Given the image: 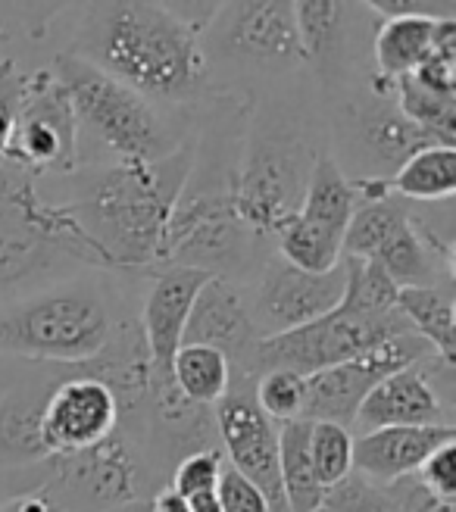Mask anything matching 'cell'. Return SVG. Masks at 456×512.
Returning <instances> with one entry per match:
<instances>
[{
    "label": "cell",
    "instance_id": "d590c367",
    "mask_svg": "<svg viewBox=\"0 0 456 512\" xmlns=\"http://www.w3.org/2000/svg\"><path fill=\"white\" fill-rule=\"evenodd\" d=\"M216 497H219V509L222 512H269L266 497L253 488V484L238 475L232 466H225L216 484Z\"/></svg>",
    "mask_w": 456,
    "mask_h": 512
},
{
    "label": "cell",
    "instance_id": "f35d334b",
    "mask_svg": "<svg viewBox=\"0 0 456 512\" xmlns=\"http://www.w3.org/2000/svg\"><path fill=\"white\" fill-rule=\"evenodd\" d=\"M397 500L403 512H456V503H447L441 497H435L432 491H425L419 481H400L394 484Z\"/></svg>",
    "mask_w": 456,
    "mask_h": 512
},
{
    "label": "cell",
    "instance_id": "f546056e",
    "mask_svg": "<svg viewBox=\"0 0 456 512\" xmlns=\"http://www.w3.org/2000/svg\"><path fill=\"white\" fill-rule=\"evenodd\" d=\"M344 297L341 310H350L357 316H385L397 310L400 288L388 278V272L372 260H353L344 256Z\"/></svg>",
    "mask_w": 456,
    "mask_h": 512
},
{
    "label": "cell",
    "instance_id": "7c38bea8",
    "mask_svg": "<svg viewBox=\"0 0 456 512\" xmlns=\"http://www.w3.org/2000/svg\"><path fill=\"white\" fill-rule=\"evenodd\" d=\"M435 350L419 335H397L363 356L332 369H322L307 378V406H303V422H332L350 428L357 419V409L366 394L388 375L410 369L416 363L432 360Z\"/></svg>",
    "mask_w": 456,
    "mask_h": 512
},
{
    "label": "cell",
    "instance_id": "52a82bcc",
    "mask_svg": "<svg viewBox=\"0 0 456 512\" xmlns=\"http://www.w3.org/2000/svg\"><path fill=\"white\" fill-rule=\"evenodd\" d=\"M335 132L341 153L357 172V182H391L394 172L416 150L435 144L422 128H416L400 113L394 85L382 82L378 75H372L363 88L350 91L341 100Z\"/></svg>",
    "mask_w": 456,
    "mask_h": 512
},
{
    "label": "cell",
    "instance_id": "1f68e13d",
    "mask_svg": "<svg viewBox=\"0 0 456 512\" xmlns=\"http://www.w3.org/2000/svg\"><path fill=\"white\" fill-rule=\"evenodd\" d=\"M310 463L328 491L353 472V434L332 422H310Z\"/></svg>",
    "mask_w": 456,
    "mask_h": 512
},
{
    "label": "cell",
    "instance_id": "b9f144b4",
    "mask_svg": "<svg viewBox=\"0 0 456 512\" xmlns=\"http://www.w3.org/2000/svg\"><path fill=\"white\" fill-rule=\"evenodd\" d=\"M185 506H188V512H222V509H219V497H216V491L194 494V497H188V500H185Z\"/></svg>",
    "mask_w": 456,
    "mask_h": 512
},
{
    "label": "cell",
    "instance_id": "8d00e7d4",
    "mask_svg": "<svg viewBox=\"0 0 456 512\" xmlns=\"http://www.w3.org/2000/svg\"><path fill=\"white\" fill-rule=\"evenodd\" d=\"M363 7L382 19H407V16L453 19V4H428V0H372V4Z\"/></svg>",
    "mask_w": 456,
    "mask_h": 512
},
{
    "label": "cell",
    "instance_id": "74e56055",
    "mask_svg": "<svg viewBox=\"0 0 456 512\" xmlns=\"http://www.w3.org/2000/svg\"><path fill=\"white\" fill-rule=\"evenodd\" d=\"M0 512H72L63 497L47 488V484H32V488H22L16 494H10L4 503H0Z\"/></svg>",
    "mask_w": 456,
    "mask_h": 512
},
{
    "label": "cell",
    "instance_id": "4fadbf2b",
    "mask_svg": "<svg viewBox=\"0 0 456 512\" xmlns=\"http://www.w3.org/2000/svg\"><path fill=\"white\" fill-rule=\"evenodd\" d=\"M253 381L257 378L232 375L228 394L213 406L216 438L232 469L266 497L269 512H288L278 475V428L253 400Z\"/></svg>",
    "mask_w": 456,
    "mask_h": 512
},
{
    "label": "cell",
    "instance_id": "cb8c5ba5",
    "mask_svg": "<svg viewBox=\"0 0 456 512\" xmlns=\"http://www.w3.org/2000/svg\"><path fill=\"white\" fill-rule=\"evenodd\" d=\"M391 194L413 203H444L456 191V147L428 144L391 178Z\"/></svg>",
    "mask_w": 456,
    "mask_h": 512
},
{
    "label": "cell",
    "instance_id": "5bb4252c",
    "mask_svg": "<svg viewBox=\"0 0 456 512\" xmlns=\"http://www.w3.org/2000/svg\"><path fill=\"white\" fill-rule=\"evenodd\" d=\"M122 422L116 394L104 381L88 375L82 366L69 372L50 388L41 413V447L47 456H75L104 444Z\"/></svg>",
    "mask_w": 456,
    "mask_h": 512
},
{
    "label": "cell",
    "instance_id": "d4e9b609",
    "mask_svg": "<svg viewBox=\"0 0 456 512\" xmlns=\"http://www.w3.org/2000/svg\"><path fill=\"white\" fill-rule=\"evenodd\" d=\"M172 384L191 406L210 409L228 394L232 366L219 350L182 344V350L172 360Z\"/></svg>",
    "mask_w": 456,
    "mask_h": 512
},
{
    "label": "cell",
    "instance_id": "8992f818",
    "mask_svg": "<svg viewBox=\"0 0 456 512\" xmlns=\"http://www.w3.org/2000/svg\"><path fill=\"white\" fill-rule=\"evenodd\" d=\"M50 72L72 104L79 141L82 135L94 138L113 153V163H157L185 144L179 128L169 125L147 97L119 85L91 63L63 54Z\"/></svg>",
    "mask_w": 456,
    "mask_h": 512
},
{
    "label": "cell",
    "instance_id": "ffe728a7",
    "mask_svg": "<svg viewBox=\"0 0 456 512\" xmlns=\"http://www.w3.org/2000/svg\"><path fill=\"white\" fill-rule=\"evenodd\" d=\"M69 372V366L35 363L32 375L19 381L16 388L0 403V472L22 469L47 459L41 447V413L50 388Z\"/></svg>",
    "mask_w": 456,
    "mask_h": 512
},
{
    "label": "cell",
    "instance_id": "ab89813d",
    "mask_svg": "<svg viewBox=\"0 0 456 512\" xmlns=\"http://www.w3.org/2000/svg\"><path fill=\"white\" fill-rule=\"evenodd\" d=\"M32 369H35V363H19V360H4V356H0V403L7 400V394L19 381L32 375Z\"/></svg>",
    "mask_w": 456,
    "mask_h": 512
},
{
    "label": "cell",
    "instance_id": "f1b7e54d",
    "mask_svg": "<svg viewBox=\"0 0 456 512\" xmlns=\"http://www.w3.org/2000/svg\"><path fill=\"white\" fill-rule=\"evenodd\" d=\"M407 219H410V213L400 207L394 194L385 200H375V203H360L347 222L341 253L353 256V260H372L378 247H382Z\"/></svg>",
    "mask_w": 456,
    "mask_h": 512
},
{
    "label": "cell",
    "instance_id": "60d3db41",
    "mask_svg": "<svg viewBox=\"0 0 456 512\" xmlns=\"http://www.w3.org/2000/svg\"><path fill=\"white\" fill-rule=\"evenodd\" d=\"M13 122H16V116H13V113L0 110V166H4V163H7V157H10V144H13Z\"/></svg>",
    "mask_w": 456,
    "mask_h": 512
},
{
    "label": "cell",
    "instance_id": "603a6c76",
    "mask_svg": "<svg viewBox=\"0 0 456 512\" xmlns=\"http://www.w3.org/2000/svg\"><path fill=\"white\" fill-rule=\"evenodd\" d=\"M278 475L288 512H319L325 488L310 463V422H288L278 431Z\"/></svg>",
    "mask_w": 456,
    "mask_h": 512
},
{
    "label": "cell",
    "instance_id": "7a4b0ae2",
    "mask_svg": "<svg viewBox=\"0 0 456 512\" xmlns=\"http://www.w3.org/2000/svg\"><path fill=\"white\" fill-rule=\"evenodd\" d=\"M200 47V35L172 4H91L72 57L154 104L200 94L207 72Z\"/></svg>",
    "mask_w": 456,
    "mask_h": 512
},
{
    "label": "cell",
    "instance_id": "ac0fdd59",
    "mask_svg": "<svg viewBox=\"0 0 456 512\" xmlns=\"http://www.w3.org/2000/svg\"><path fill=\"white\" fill-rule=\"evenodd\" d=\"M207 272L169 266L150 285L141 306V338L150 356V388L172 384V360L182 350V335L197 291L207 285Z\"/></svg>",
    "mask_w": 456,
    "mask_h": 512
},
{
    "label": "cell",
    "instance_id": "d6986e66",
    "mask_svg": "<svg viewBox=\"0 0 456 512\" xmlns=\"http://www.w3.org/2000/svg\"><path fill=\"white\" fill-rule=\"evenodd\" d=\"M456 441V425L428 428H378L353 438V469L378 488L413 478L438 447Z\"/></svg>",
    "mask_w": 456,
    "mask_h": 512
},
{
    "label": "cell",
    "instance_id": "44dd1931",
    "mask_svg": "<svg viewBox=\"0 0 456 512\" xmlns=\"http://www.w3.org/2000/svg\"><path fill=\"white\" fill-rule=\"evenodd\" d=\"M450 22L456 19H422V16L385 19L372 38L375 75L388 85L410 79V75L432 57V50L438 47Z\"/></svg>",
    "mask_w": 456,
    "mask_h": 512
},
{
    "label": "cell",
    "instance_id": "6da1fadb",
    "mask_svg": "<svg viewBox=\"0 0 456 512\" xmlns=\"http://www.w3.org/2000/svg\"><path fill=\"white\" fill-rule=\"evenodd\" d=\"M194 163L185 141L157 163L91 166L60 207L82 228L107 269L163 266L166 232Z\"/></svg>",
    "mask_w": 456,
    "mask_h": 512
},
{
    "label": "cell",
    "instance_id": "4316f807",
    "mask_svg": "<svg viewBox=\"0 0 456 512\" xmlns=\"http://www.w3.org/2000/svg\"><path fill=\"white\" fill-rule=\"evenodd\" d=\"M278 241V260H285L288 266L300 269V272H313V275H322V272H332L341 266V244H344V235L338 232H328L322 225H313L307 219L294 216L282 232L275 235Z\"/></svg>",
    "mask_w": 456,
    "mask_h": 512
},
{
    "label": "cell",
    "instance_id": "30bf717a",
    "mask_svg": "<svg viewBox=\"0 0 456 512\" xmlns=\"http://www.w3.org/2000/svg\"><path fill=\"white\" fill-rule=\"evenodd\" d=\"M204 35V57L210 54L263 72H291L307 63L294 4H219Z\"/></svg>",
    "mask_w": 456,
    "mask_h": 512
},
{
    "label": "cell",
    "instance_id": "8fae6325",
    "mask_svg": "<svg viewBox=\"0 0 456 512\" xmlns=\"http://www.w3.org/2000/svg\"><path fill=\"white\" fill-rule=\"evenodd\" d=\"M4 166L22 175H66L79 166V122H75L63 85L50 69L32 72L29 94L13 122V144Z\"/></svg>",
    "mask_w": 456,
    "mask_h": 512
},
{
    "label": "cell",
    "instance_id": "3957f363",
    "mask_svg": "<svg viewBox=\"0 0 456 512\" xmlns=\"http://www.w3.org/2000/svg\"><path fill=\"white\" fill-rule=\"evenodd\" d=\"M132 322L100 281L63 278L0 303V356L19 363L82 366L97 360Z\"/></svg>",
    "mask_w": 456,
    "mask_h": 512
},
{
    "label": "cell",
    "instance_id": "d6a6232c",
    "mask_svg": "<svg viewBox=\"0 0 456 512\" xmlns=\"http://www.w3.org/2000/svg\"><path fill=\"white\" fill-rule=\"evenodd\" d=\"M319 512H403L394 488H378L363 475L350 472L335 488L325 491Z\"/></svg>",
    "mask_w": 456,
    "mask_h": 512
},
{
    "label": "cell",
    "instance_id": "5b68a950",
    "mask_svg": "<svg viewBox=\"0 0 456 512\" xmlns=\"http://www.w3.org/2000/svg\"><path fill=\"white\" fill-rule=\"evenodd\" d=\"M319 150L288 110L260 113L250 125L235 175V210L257 238H275L300 213Z\"/></svg>",
    "mask_w": 456,
    "mask_h": 512
},
{
    "label": "cell",
    "instance_id": "9a60e30c",
    "mask_svg": "<svg viewBox=\"0 0 456 512\" xmlns=\"http://www.w3.org/2000/svg\"><path fill=\"white\" fill-rule=\"evenodd\" d=\"M453 366L438 356L378 381L357 409L360 434L378 428H428L453 425Z\"/></svg>",
    "mask_w": 456,
    "mask_h": 512
},
{
    "label": "cell",
    "instance_id": "e575fe53",
    "mask_svg": "<svg viewBox=\"0 0 456 512\" xmlns=\"http://www.w3.org/2000/svg\"><path fill=\"white\" fill-rule=\"evenodd\" d=\"M416 475L425 491H432L435 497L447 503H456V441L438 447L425 459V466Z\"/></svg>",
    "mask_w": 456,
    "mask_h": 512
},
{
    "label": "cell",
    "instance_id": "ba28073f",
    "mask_svg": "<svg viewBox=\"0 0 456 512\" xmlns=\"http://www.w3.org/2000/svg\"><path fill=\"white\" fill-rule=\"evenodd\" d=\"M213 178L216 172H207L204 185H197L188 172V182L169 219L163 266L222 275L247 256V238L253 232L235 210V182L219 185Z\"/></svg>",
    "mask_w": 456,
    "mask_h": 512
},
{
    "label": "cell",
    "instance_id": "277c9868",
    "mask_svg": "<svg viewBox=\"0 0 456 512\" xmlns=\"http://www.w3.org/2000/svg\"><path fill=\"white\" fill-rule=\"evenodd\" d=\"M72 269H107L72 216L29 175L0 166V297L16 300Z\"/></svg>",
    "mask_w": 456,
    "mask_h": 512
},
{
    "label": "cell",
    "instance_id": "4dcf8cb0",
    "mask_svg": "<svg viewBox=\"0 0 456 512\" xmlns=\"http://www.w3.org/2000/svg\"><path fill=\"white\" fill-rule=\"evenodd\" d=\"M253 400L272 425L297 422L303 419V406H307V378L285 369L260 372L253 381Z\"/></svg>",
    "mask_w": 456,
    "mask_h": 512
},
{
    "label": "cell",
    "instance_id": "7402d4cb",
    "mask_svg": "<svg viewBox=\"0 0 456 512\" xmlns=\"http://www.w3.org/2000/svg\"><path fill=\"white\" fill-rule=\"evenodd\" d=\"M453 281L428 288H403L397 294V313L407 319L413 335H419L435 356L447 366H456V319H453Z\"/></svg>",
    "mask_w": 456,
    "mask_h": 512
},
{
    "label": "cell",
    "instance_id": "9c48e42d",
    "mask_svg": "<svg viewBox=\"0 0 456 512\" xmlns=\"http://www.w3.org/2000/svg\"><path fill=\"white\" fill-rule=\"evenodd\" d=\"M410 325L397 310L385 316H357L350 310L328 313L310 325L263 338L257 350V375L269 369H285L300 378H310L322 369H332L363 356L388 338L410 335Z\"/></svg>",
    "mask_w": 456,
    "mask_h": 512
},
{
    "label": "cell",
    "instance_id": "2e32d148",
    "mask_svg": "<svg viewBox=\"0 0 456 512\" xmlns=\"http://www.w3.org/2000/svg\"><path fill=\"white\" fill-rule=\"evenodd\" d=\"M341 297H344V266L313 275L288 266L285 260H272L263 269L257 297L247 306L260 338H275L335 313L341 306Z\"/></svg>",
    "mask_w": 456,
    "mask_h": 512
},
{
    "label": "cell",
    "instance_id": "83f0119b",
    "mask_svg": "<svg viewBox=\"0 0 456 512\" xmlns=\"http://www.w3.org/2000/svg\"><path fill=\"white\" fill-rule=\"evenodd\" d=\"M400 113L441 147H456V94L422 88L416 79L394 82Z\"/></svg>",
    "mask_w": 456,
    "mask_h": 512
},
{
    "label": "cell",
    "instance_id": "e0dca14e",
    "mask_svg": "<svg viewBox=\"0 0 456 512\" xmlns=\"http://www.w3.org/2000/svg\"><path fill=\"white\" fill-rule=\"evenodd\" d=\"M260 341L263 338L257 325H253L250 306L241 288L225 275H210L207 285L194 297L182 344L219 350L228 366H232V375L257 378Z\"/></svg>",
    "mask_w": 456,
    "mask_h": 512
},
{
    "label": "cell",
    "instance_id": "836d02e7",
    "mask_svg": "<svg viewBox=\"0 0 456 512\" xmlns=\"http://www.w3.org/2000/svg\"><path fill=\"white\" fill-rule=\"evenodd\" d=\"M222 469H225V456H222L219 447L185 453L179 463L172 466L169 491L179 494L182 500H188L194 494H204V491H216Z\"/></svg>",
    "mask_w": 456,
    "mask_h": 512
},
{
    "label": "cell",
    "instance_id": "484cf974",
    "mask_svg": "<svg viewBox=\"0 0 456 512\" xmlns=\"http://www.w3.org/2000/svg\"><path fill=\"white\" fill-rule=\"evenodd\" d=\"M353 4H328V0H310V4H294L297 32L307 63L322 69H335L341 63L347 44V19Z\"/></svg>",
    "mask_w": 456,
    "mask_h": 512
}]
</instances>
